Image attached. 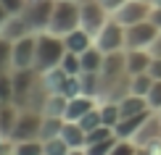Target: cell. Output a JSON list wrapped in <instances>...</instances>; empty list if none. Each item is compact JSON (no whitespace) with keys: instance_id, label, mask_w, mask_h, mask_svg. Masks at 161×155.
Instances as JSON below:
<instances>
[{"instance_id":"6da1fadb","label":"cell","mask_w":161,"mask_h":155,"mask_svg":"<svg viewBox=\"0 0 161 155\" xmlns=\"http://www.w3.org/2000/svg\"><path fill=\"white\" fill-rule=\"evenodd\" d=\"M66 55L64 37L53 34V32H40L37 34V53H35V71L45 74L50 69H58Z\"/></svg>"},{"instance_id":"7a4b0ae2","label":"cell","mask_w":161,"mask_h":155,"mask_svg":"<svg viewBox=\"0 0 161 155\" xmlns=\"http://www.w3.org/2000/svg\"><path fill=\"white\" fill-rule=\"evenodd\" d=\"M74 29H79V0H56L48 32H53L58 37H66Z\"/></svg>"},{"instance_id":"3957f363","label":"cell","mask_w":161,"mask_h":155,"mask_svg":"<svg viewBox=\"0 0 161 155\" xmlns=\"http://www.w3.org/2000/svg\"><path fill=\"white\" fill-rule=\"evenodd\" d=\"M161 29L151 18L140 24H132V26H124V50H151L153 42L158 39Z\"/></svg>"},{"instance_id":"277c9868","label":"cell","mask_w":161,"mask_h":155,"mask_svg":"<svg viewBox=\"0 0 161 155\" xmlns=\"http://www.w3.org/2000/svg\"><path fill=\"white\" fill-rule=\"evenodd\" d=\"M53 8H56V0H26L21 8V16L29 24V29L35 34H40V32H48Z\"/></svg>"},{"instance_id":"5b68a950","label":"cell","mask_w":161,"mask_h":155,"mask_svg":"<svg viewBox=\"0 0 161 155\" xmlns=\"http://www.w3.org/2000/svg\"><path fill=\"white\" fill-rule=\"evenodd\" d=\"M108 18H111V13L106 11L98 0H79V26H82L87 34L95 37L106 26Z\"/></svg>"},{"instance_id":"8992f818","label":"cell","mask_w":161,"mask_h":155,"mask_svg":"<svg viewBox=\"0 0 161 155\" xmlns=\"http://www.w3.org/2000/svg\"><path fill=\"white\" fill-rule=\"evenodd\" d=\"M92 45L103 53H119L124 50V26L116 21V18H108L106 26L92 37Z\"/></svg>"},{"instance_id":"52a82bcc","label":"cell","mask_w":161,"mask_h":155,"mask_svg":"<svg viewBox=\"0 0 161 155\" xmlns=\"http://www.w3.org/2000/svg\"><path fill=\"white\" fill-rule=\"evenodd\" d=\"M40 129H42V113L40 111H19L16 126L11 132L13 142H24V139H40Z\"/></svg>"},{"instance_id":"ba28073f","label":"cell","mask_w":161,"mask_h":155,"mask_svg":"<svg viewBox=\"0 0 161 155\" xmlns=\"http://www.w3.org/2000/svg\"><path fill=\"white\" fill-rule=\"evenodd\" d=\"M35 53H37V34H26L21 39H16L13 42V53H11L13 71L35 69Z\"/></svg>"},{"instance_id":"9c48e42d","label":"cell","mask_w":161,"mask_h":155,"mask_svg":"<svg viewBox=\"0 0 161 155\" xmlns=\"http://www.w3.org/2000/svg\"><path fill=\"white\" fill-rule=\"evenodd\" d=\"M151 8L153 5L148 0H127V3L119 5V11L114 13L111 18H116L122 26H132V24H140L151 16Z\"/></svg>"},{"instance_id":"30bf717a","label":"cell","mask_w":161,"mask_h":155,"mask_svg":"<svg viewBox=\"0 0 161 155\" xmlns=\"http://www.w3.org/2000/svg\"><path fill=\"white\" fill-rule=\"evenodd\" d=\"M137 147H153L161 142V118L156 116V111L151 113V118L145 121L143 126H140V132L135 134V139H132Z\"/></svg>"},{"instance_id":"8fae6325","label":"cell","mask_w":161,"mask_h":155,"mask_svg":"<svg viewBox=\"0 0 161 155\" xmlns=\"http://www.w3.org/2000/svg\"><path fill=\"white\" fill-rule=\"evenodd\" d=\"M26 34H35V32L29 29V24L24 21L21 13H11L8 21L0 26V37H5L8 42H16V39H21V37H26Z\"/></svg>"},{"instance_id":"7c38bea8","label":"cell","mask_w":161,"mask_h":155,"mask_svg":"<svg viewBox=\"0 0 161 155\" xmlns=\"http://www.w3.org/2000/svg\"><path fill=\"white\" fill-rule=\"evenodd\" d=\"M95 105H98V100H95V97H87V95L69 97V103H66V113H64V121H79L85 113H90Z\"/></svg>"},{"instance_id":"4fadbf2b","label":"cell","mask_w":161,"mask_h":155,"mask_svg":"<svg viewBox=\"0 0 161 155\" xmlns=\"http://www.w3.org/2000/svg\"><path fill=\"white\" fill-rule=\"evenodd\" d=\"M151 113H153V111H145V113H140V116H130V118H122L116 126H114L116 137H119V139H135V134L140 132V126H143L145 121L151 118Z\"/></svg>"},{"instance_id":"5bb4252c","label":"cell","mask_w":161,"mask_h":155,"mask_svg":"<svg viewBox=\"0 0 161 155\" xmlns=\"http://www.w3.org/2000/svg\"><path fill=\"white\" fill-rule=\"evenodd\" d=\"M127 55V74L135 76V74H148V66L153 60L151 50H124Z\"/></svg>"},{"instance_id":"9a60e30c","label":"cell","mask_w":161,"mask_h":155,"mask_svg":"<svg viewBox=\"0 0 161 155\" xmlns=\"http://www.w3.org/2000/svg\"><path fill=\"white\" fill-rule=\"evenodd\" d=\"M64 45H66V53H77V55H82L87 48H92V34H87L82 26H79V29L69 32V34L64 37Z\"/></svg>"},{"instance_id":"2e32d148","label":"cell","mask_w":161,"mask_h":155,"mask_svg":"<svg viewBox=\"0 0 161 155\" xmlns=\"http://www.w3.org/2000/svg\"><path fill=\"white\" fill-rule=\"evenodd\" d=\"M151 111L148 100L140 97V95H127L119 100V113H122V118H130V116H140V113Z\"/></svg>"},{"instance_id":"e0dca14e","label":"cell","mask_w":161,"mask_h":155,"mask_svg":"<svg viewBox=\"0 0 161 155\" xmlns=\"http://www.w3.org/2000/svg\"><path fill=\"white\" fill-rule=\"evenodd\" d=\"M61 139H64L69 147H85V142H87V132L79 126V121H64Z\"/></svg>"},{"instance_id":"ac0fdd59","label":"cell","mask_w":161,"mask_h":155,"mask_svg":"<svg viewBox=\"0 0 161 155\" xmlns=\"http://www.w3.org/2000/svg\"><path fill=\"white\" fill-rule=\"evenodd\" d=\"M103 58H106V53L98 50L95 45H92V48H87L82 55H79L82 74H100V69H103Z\"/></svg>"},{"instance_id":"d6986e66","label":"cell","mask_w":161,"mask_h":155,"mask_svg":"<svg viewBox=\"0 0 161 155\" xmlns=\"http://www.w3.org/2000/svg\"><path fill=\"white\" fill-rule=\"evenodd\" d=\"M19 111H21V108H16L13 103L0 105V134H3V137H11L13 126H16V118H19Z\"/></svg>"},{"instance_id":"ffe728a7","label":"cell","mask_w":161,"mask_h":155,"mask_svg":"<svg viewBox=\"0 0 161 155\" xmlns=\"http://www.w3.org/2000/svg\"><path fill=\"white\" fill-rule=\"evenodd\" d=\"M66 103H69V97L66 95H48L42 105V116H56V118H64L66 113Z\"/></svg>"},{"instance_id":"44dd1931","label":"cell","mask_w":161,"mask_h":155,"mask_svg":"<svg viewBox=\"0 0 161 155\" xmlns=\"http://www.w3.org/2000/svg\"><path fill=\"white\" fill-rule=\"evenodd\" d=\"M61 129H64V118H56V116H42V129H40V139H53V137H61Z\"/></svg>"},{"instance_id":"7402d4cb","label":"cell","mask_w":161,"mask_h":155,"mask_svg":"<svg viewBox=\"0 0 161 155\" xmlns=\"http://www.w3.org/2000/svg\"><path fill=\"white\" fill-rule=\"evenodd\" d=\"M100 108V118H103L106 126H116L119 121H122V113H119V103H111V100H106V103H98Z\"/></svg>"},{"instance_id":"603a6c76","label":"cell","mask_w":161,"mask_h":155,"mask_svg":"<svg viewBox=\"0 0 161 155\" xmlns=\"http://www.w3.org/2000/svg\"><path fill=\"white\" fill-rule=\"evenodd\" d=\"M151 87H153V76H151V74H135V76L130 79V95L145 97Z\"/></svg>"},{"instance_id":"cb8c5ba5","label":"cell","mask_w":161,"mask_h":155,"mask_svg":"<svg viewBox=\"0 0 161 155\" xmlns=\"http://www.w3.org/2000/svg\"><path fill=\"white\" fill-rule=\"evenodd\" d=\"M13 155H42V139H24V142H13Z\"/></svg>"},{"instance_id":"d4e9b609","label":"cell","mask_w":161,"mask_h":155,"mask_svg":"<svg viewBox=\"0 0 161 155\" xmlns=\"http://www.w3.org/2000/svg\"><path fill=\"white\" fill-rule=\"evenodd\" d=\"M69 150L71 147L61 137H53V139H45L42 142V155H69Z\"/></svg>"},{"instance_id":"484cf974","label":"cell","mask_w":161,"mask_h":155,"mask_svg":"<svg viewBox=\"0 0 161 155\" xmlns=\"http://www.w3.org/2000/svg\"><path fill=\"white\" fill-rule=\"evenodd\" d=\"M79 126H82V129H85L87 134H90L92 129H98V126H103V118H100V108L95 105L90 113H85V116L79 118Z\"/></svg>"},{"instance_id":"4316f807","label":"cell","mask_w":161,"mask_h":155,"mask_svg":"<svg viewBox=\"0 0 161 155\" xmlns=\"http://www.w3.org/2000/svg\"><path fill=\"white\" fill-rule=\"evenodd\" d=\"M11 53H13V42H8L5 37H0V74L13 71V66H11Z\"/></svg>"},{"instance_id":"83f0119b","label":"cell","mask_w":161,"mask_h":155,"mask_svg":"<svg viewBox=\"0 0 161 155\" xmlns=\"http://www.w3.org/2000/svg\"><path fill=\"white\" fill-rule=\"evenodd\" d=\"M61 69L66 74H71V76H79L82 74V63H79V55L77 53H66L64 60H61Z\"/></svg>"},{"instance_id":"f1b7e54d","label":"cell","mask_w":161,"mask_h":155,"mask_svg":"<svg viewBox=\"0 0 161 155\" xmlns=\"http://www.w3.org/2000/svg\"><path fill=\"white\" fill-rule=\"evenodd\" d=\"M0 100H3V103H13V79H11V71L0 74Z\"/></svg>"},{"instance_id":"f546056e","label":"cell","mask_w":161,"mask_h":155,"mask_svg":"<svg viewBox=\"0 0 161 155\" xmlns=\"http://www.w3.org/2000/svg\"><path fill=\"white\" fill-rule=\"evenodd\" d=\"M108 155H137V145L132 139H116V145L111 147Z\"/></svg>"},{"instance_id":"4dcf8cb0","label":"cell","mask_w":161,"mask_h":155,"mask_svg":"<svg viewBox=\"0 0 161 155\" xmlns=\"http://www.w3.org/2000/svg\"><path fill=\"white\" fill-rule=\"evenodd\" d=\"M116 139H119V137L106 139V142H92V145H87L85 150H87V155H108V152H111V147L116 145Z\"/></svg>"},{"instance_id":"1f68e13d","label":"cell","mask_w":161,"mask_h":155,"mask_svg":"<svg viewBox=\"0 0 161 155\" xmlns=\"http://www.w3.org/2000/svg\"><path fill=\"white\" fill-rule=\"evenodd\" d=\"M145 100H148L151 111H161V79H158V82L153 79V87L148 90V95H145Z\"/></svg>"},{"instance_id":"d6a6232c","label":"cell","mask_w":161,"mask_h":155,"mask_svg":"<svg viewBox=\"0 0 161 155\" xmlns=\"http://www.w3.org/2000/svg\"><path fill=\"white\" fill-rule=\"evenodd\" d=\"M0 3L8 8V13H21V8H24L26 0H0Z\"/></svg>"},{"instance_id":"836d02e7","label":"cell","mask_w":161,"mask_h":155,"mask_svg":"<svg viewBox=\"0 0 161 155\" xmlns=\"http://www.w3.org/2000/svg\"><path fill=\"white\" fill-rule=\"evenodd\" d=\"M148 74H151L153 79H156V82L161 79V58H158V55H153V60H151V66H148Z\"/></svg>"},{"instance_id":"e575fe53","label":"cell","mask_w":161,"mask_h":155,"mask_svg":"<svg viewBox=\"0 0 161 155\" xmlns=\"http://www.w3.org/2000/svg\"><path fill=\"white\" fill-rule=\"evenodd\" d=\"M98 3H100V5H103V8L114 16V13L119 11V5H122V3H127V0H98Z\"/></svg>"},{"instance_id":"d590c367","label":"cell","mask_w":161,"mask_h":155,"mask_svg":"<svg viewBox=\"0 0 161 155\" xmlns=\"http://www.w3.org/2000/svg\"><path fill=\"white\" fill-rule=\"evenodd\" d=\"M148 18H151V21L158 26V29H161V5H153V8H151V16H148Z\"/></svg>"},{"instance_id":"8d00e7d4","label":"cell","mask_w":161,"mask_h":155,"mask_svg":"<svg viewBox=\"0 0 161 155\" xmlns=\"http://www.w3.org/2000/svg\"><path fill=\"white\" fill-rule=\"evenodd\" d=\"M8 16H11V13H8V8H5L3 3H0V26H3L5 21H8Z\"/></svg>"},{"instance_id":"74e56055","label":"cell","mask_w":161,"mask_h":155,"mask_svg":"<svg viewBox=\"0 0 161 155\" xmlns=\"http://www.w3.org/2000/svg\"><path fill=\"white\" fill-rule=\"evenodd\" d=\"M151 53H153V55H158V58H161V34H158V39H156V42H153Z\"/></svg>"},{"instance_id":"f35d334b","label":"cell","mask_w":161,"mask_h":155,"mask_svg":"<svg viewBox=\"0 0 161 155\" xmlns=\"http://www.w3.org/2000/svg\"><path fill=\"white\" fill-rule=\"evenodd\" d=\"M137 155H156L153 147H137Z\"/></svg>"},{"instance_id":"ab89813d","label":"cell","mask_w":161,"mask_h":155,"mask_svg":"<svg viewBox=\"0 0 161 155\" xmlns=\"http://www.w3.org/2000/svg\"><path fill=\"white\" fill-rule=\"evenodd\" d=\"M69 155H87V150H85V147H71Z\"/></svg>"},{"instance_id":"60d3db41","label":"cell","mask_w":161,"mask_h":155,"mask_svg":"<svg viewBox=\"0 0 161 155\" xmlns=\"http://www.w3.org/2000/svg\"><path fill=\"white\" fill-rule=\"evenodd\" d=\"M151 5H161V0H151Z\"/></svg>"},{"instance_id":"b9f144b4","label":"cell","mask_w":161,"mask_h":155,"mask_svg":"<svg viewBox=\"0 0 161 155\" xmlns=\"http://www.w3.org/2000/svg\"><path fill=\"white\" fill-rule=\"evenodd\" d=\"M156 116H158V118H161V111H156Z\"/></svg>"},{"instance_id":"7bdbcfd3","label":"cell","mask_w":161,"mask_h":155,"mask_svg":"<svg viewBox=\"0 0 161 155\" xmlns=\"http://www.w3.org/2000/svg\"><path fill=\"white\" fill-rule=\"evenodd\" d=\"M0 105H3V100H0Z\"/></svg>"},{"instance_id":"ee69618b","label":"cell","mask_w":161,"mask_h":155,"mask_svg":"<svg viewBox=\"0 0 161 155\" xmlns=\"http://www.w3.org/2000/svg\"><path fill=\"white\" fill-rule=\"evenodd\" d=\"M11 155H13V152H11Z\"/></svg>"}]
</instances>
